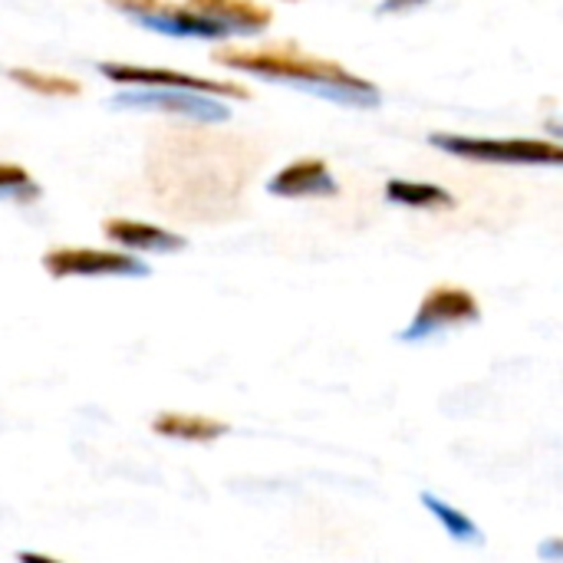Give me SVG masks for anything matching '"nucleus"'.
Returning a JSON list of instances; mask_svg holds the SVG:
<instances>
[{
    "instance_id": "1",
    "label": "nucleus",
    "mask_w": 563,
    "mask_h": 563,
    "mask_svg": "<svg viewBox=\"0 0 563 563\" xmlns=\"http://www.w3.org/2000/svg\"><path fill=\"white\" fill-rule=\"evenodd\" d=\"M257 162V148L241 135L168 129L148 145L145 178L165 214L185 221H224L238 211Z\"/></svg>"
},
{
    "instance_id": "2",
    "label": "nucleus",
    "mask_w": 563,
    "mask_h": 563,
    "mask_svg": "<svg viewBox=\"0 0 563 563\" xmlns=\"http://www.w3.org/2000/svg\"><path fill=\"white\" fill-rule=\"evenodd\" d=\"M214 63L238 69V73H254L264 79H290V82H303L313 86L320 96L340 99V102H353V106H376L379 92L350 76L340 63L333 59H320L303 53L294 43H271V46H224L214 53Z\"/></svg>"
},
{
    "instance_id": "3",
    "label": "nucleus",
    "mask_w": 563,
    "mask_h": 563,
    "mask_svg": "<svg viewBox=\"0 0 563 563\" xmlns=\"http://www.w3.org/2000/svg\"><path fill=\"white\" fill-rule=\"evenodd\" d=\"M432 145L468 162L495 165H563V145L544 139H478V135H432Z\"/></svg>"
},
{
    "instance_id": "4",
    "label": "nucleus",
    "mask_w": 563,
    "mask_h": 563,
    "mask_svg": "<svg viewBox=\"0 0 563 563\" xmlns=\"http://www.w3.org/2000/svg\"><path fill=\"white\" fill-rule=\"evenodd\" d=\"M99 73L109 76L112 82L125 86H148V89H175V92H201V96H224V99H247L251 92L238 82L224 79H205L165 66H142V63H99Z\"/></svg>"
},
{
    "instance_id": "5",
    "label": "nucleus",
    "mask_w": 563,
    "mask_h": 563,
    "mask_svg": "<svg viewBox=\"0 0 563 563\" xmlns=\"http://www.w3.org/2000/svg\"><path fill=\"white\" fill-rule=\"evenodd\" d=\"M43 271L56 280L66 277H145L148 267L129 251L102 247H53L43 254Z\"/></svg>"
},
{
    "instance_id": "6",
    "label": "nucleus",
    "mask_w": 563,
    "mask_h": 563,
    "mask_svg": "<svg viewBox=\"0 0 563 563\" xmlns=\"http://www.w3.org/2000/svg\"><path fill=\"white\" fill-rule=\"evenodd\" d=\"M475 320H478L475 294L465 290V287H455V284H439L422 297V303L416 310V320L402 333V340H422V336H429L435 330L462 327V323H475Z\"/></svg>"
},
{
    "instance_id": "7",
    "label": "nucleus",
    "mask_w": 563,
    "mask_h": 563,
    "mask_svg": "<svg viewBox=\"0 0 563 563\" xmlns=\"http://www.w3.org/2000/svg\"><path fill=\"white\" fill-rule=\"evenodd\" d=\"M119 106H132V109H162V112H178V115H191V119H201V122H224L228 119V109L221 102H214L211 96H201V92H175V89H165V92H125L115 99Z\"/></svg>"
},
{
    "instance_id": "8",
    "label": "nucleus",
    "mask_w": 563,
    "mask_h": 563,
    "mask_svg": "<svg viewBox=\"0 0 563 563\" xmlns=\"http://www.w3.org/2000/svg\"><path fill=\"white\" fill-rule=\"evenodd\" d=\"M267 191L277 198H320L336 195V181L323 158H297L271 178Z\"/></svg>"
},
{
    "instance_id": "9",
    "label": "nucleus",
    "mask_w": 563,
    "mask_h": 563,
    "mask_svg": "<svg viewBox=\"0 0 563 563\" xmlns=\"http://www.w3.org/2000/svg\"><path fill=\"white\" fill-rule=\"evenodd\" d=\"M106 238L125 251H142V254H172V251H181L185 247V238L168 231V228H158V224H148V221H135V218H109L102 224Z\"/></svg>"
},
{
    "instance_id": "10",
    "label": "nucleus",
    "mask_w": 563,
    "mask_h": 563,
    "mask_svg": "<svg viewBox=\"0 0 563 563\" xmlns=\"http://www.w3.org/2000/svg\"><path fill=\"white\" fill-rule=\"evenodd\" d=\"M185 7L231 26L234 33H257L271 23V10L257 0H188Z\"/></svg>"
},
{
    "instance_id": "11",
    "label": "nucleus",
    "mask_w": 563,
    "mask_h": 563,
    "mask_svg": "<svg viewBox=\"0 0 563 563\" xmlns=\"http://www.w3.org/2000/svg\"><path fill=\"white\" fill-rule=\"evenodd\" d=\"M152 432L162 439H175V442L208 445V442H218L221 435H228V422L198 416V412H162L152 419Z\"/></svg>"
},
{
    "instance_id": "12",
    "label": "nucleus",
    "mask_w": 563,
    "mask_h": 563,
    "mask_svg": "<svg viewBox=\"0 0 563 563\" xmlns=\"http://www.w3.org/2000/svg\"><path fill=\"white\" fill-rule=\"evenodd\" d=\"M386 198L393 205H402V208H419V211H429V208H452L455 198L432 185V181H406V178H393L386 185Z\"/></svg>"
},
{
    "instance_id": "13",
    "label": "nucleus",
    "mask_w": 563,
    "mask_h": 563,
    "mask_svg": "<svg viewBox=\"0 0 563 563\" xmlns=\"http://www.w3.org/2000/svg\"><path fill=\"white\" fill-rule=\"evenodd\" d=\"M10 79L16 86L30 89L33 96H43V99H73L82 92V86L63 73H43V69H26V66H13Z\"/></svg>"
},
{
    "instance_id": "14",
    "label": "nucleus",
    "mask_w": 563,
    "mask_h": 563,
    "mask_svg": "<svg viewBox=\"0 0 563 563\" xmlns=\"http://www.w3.org/2000/svg\"><path fill=\"white\" fill-rule=\"evenodd\" d=\"M422 505L432 511V518L455 538V541H478V528H475V521L465 515V511H459V508H452L449 501H442V498H435V495H422Z\"/></svg>"
},
{
    "instance_id": "15",
    "label": "nucleus",
    "mask_w": 563,
    "mask_h": 563,
    "mask_svg": "<svg viewBox=\"0 0 563 563\" xmlns=\"http://www.w3.org/2000/svg\"><path fill=\"white\" fill-rule=\"evenodd\" d=\"M0 198H16V201H33L40 198V188L33 175L23 165L0 162Z\"/></svg>"
},
{
    "instance_id": "16",
    "label": "nucleus",
    "mask_w": 563,
    "mask_h": 563,
    "mask_svg": "<svg viewBox=\"0 0 563 563\" xmlns=\"http://www.w3.org/2000/svg\"><path fill=\"white\" fill-rule=\"evenodd\" d=\"M541 558L544 561L563 563V538H551L548 544H541Z\"/></svg>"
},
{
    "instance_id": "17",
    "label": "nucleus",
    "mask_w": 563,
    "mask_h": 563,
    "mask_svg": "<svg viewBox=\"0 0 563 563\" xmlns=\"http://www.w3.org/2000/svg\"><path fill=\"white\" fill-rule=\"evenodd\" d=\"M20 563H63L59 558H49V554H40V551H20L16 554Z\"/></svg>"
},
{
    "instance_id": "18",
    "label": "nucleus",
    "mask_w": 563,
    "mask_h": 563,
    "mask_svg": "<svg viewBox=\"0 0 563 563\" xmlns=\"http://www.w3.org/2000/svg\"><path fill=\"white\" fill-rule=\"evenodd\" d=\"M558 132H561V135H563V125H561V129H558Z\"/></svg>"
}]
</instances>
